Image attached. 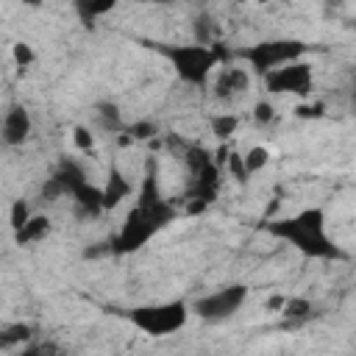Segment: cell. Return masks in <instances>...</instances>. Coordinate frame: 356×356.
<instances>
[{"label":"cell","instance_id":"obj_1","mask_svg":"<svg viewBox=\"0 0 356 356\" xmlns=\"http://www.w3.org/2000/svg\"><path fill=\"white\" fill-rule=\"evenodd\" d=\"M267 231L292 248H298L303 256L312 259H342V250L328 239L325 234V211L323 209H303L292 217L267 222Z\"/></svg>","mask_w":356,"mask_h":356},{"label":"cell","instance_id":"obj_2","mask_svg":"<svg viewBox=\"0 0 356 356\" xmlns=\"http://www.w3.org/2000/svg\"><path fill=\"white\" fill-rule=\"evenodd\" d=\"M161 56L172 64L175 75L189 83V86H203L211 75V70L225 58V53L220 47H209V44H164L159 47Z\"/></svg>","mask_w":356,"mask_h":356},{"label":"cell","instance_id":"obj_3","mask_svg":"<svg viewBox=\"0 0 356 356\" xmlns=\"http://www.w3.org/2000/svg\"><path fill=\"white\" fill-rule=\"evenodd\" d=\"M53 178L61 184L64 195L72 197L75 211L81 217H97L100 211H106V206H103V189L95 186V184H89V178L83 175V170L75 161H67L64 159L58 164V170L53 172Z\"/></svg>","mask_w":356,"mask_h":356},{"label":"cell","instance_id":"obj_4","mask_svg":"<svg viewBox=\"0 0 356 356\" xmlns=\"http://www.w3.org/2000/svg\"><path fill=\"white\" fill-rule=\"evenodd\" d=\"M186 303L184 300H167V303H150L136 306L128 312V320L147 337H167L186 325Z\"/></svg>","mask_w":356,"mask_h":356},{"label":"cell","instance_id":"obj_5","mask_svg":"<svg viewBox=\"0 0 356 356\" xmlns=\"http://www.w3.org/2000/svg\"><path fill=\"white\" fill-rule=\"evenodd\" d=\"M306 53H309V44L300 39H267V42H256V44L245 47L242 58L250 64V70L256 75H267L275 67L303 58Z\"/></svg>","mask_w":356,"mask_h":356},{"label":"cell","instance_id":"obj_6","mask_svg":"<svg viewBox=\"0 0 356 356\" xmlns=\"http://www.w3.org/2000/svg\"><path fill=\"white\" fill-rule=\"evenodd\" d=\"M186 164H189V175H192L189 200H195L192 211H197V209H206L220 192V164L203 147H189Z\"/></svg>","mask_w":356,"mask_h":356},{"label":"cell","instance_id":"obj_7","mask_svg":"<svg viewBox=\"0 0 356 356\" xmlns=\"http://www.w3.org/2000/svg\"><path fill=\"white\" fill-rule=\"evenodd\" d=\"M164 228V222L156 217V214H150L147 209H142L139 203L125 214V220H122V225H120V231H117V236H114V242H111V250L114 253H134V250H139L142 245H147V239L153 236V234H159Z\"/></svg>","mask_w":356,"mask_h":356},{"label":"cell","instance_id":"obj_8","mask_svg":"<svg viewBox=\"0 0 356 356\" xmlns=\"http://www.w3.org/2000/svg\"><path fill=\"white\" fill-rule=\"evenodd\" d=\"M264 83L273 95H309L312 92V64L306 61H289L284 67H275L264 75Z\"/></svg>","mask_w":356,"mask_h":356},{"label":"cell","instance_id":"obj_9","mask_svg":"<svg viewBox=\"0 0 356 356\" xmlns=\"http://www.w3.org/2000/svg\"><path fill=\"white\" fill-rule=\"evenodd\" d=\"M248 298V289L242 284H231V286H222L211 295H203L195 300V312L203 317V320H225L231 317L234 312H239V306L245 303Z\"/></svg>","mask_w":356,"mask_h":356},{"label":"cell","instance_id":"obj_10","mask_svg":"<svg viewBox=\"0 0 356 356\" xmlns=\"http://www.w3.org/2000/svg\"><path fill=\"white\" fill-rule=\"evenodd\" d=\"M31 136V114L22 106L8 108V114L3 117V142L6 145H22Z\"/></svg>","mask_w":356,"mask_h":356},{"label":"cell","instance_id":"obj_11","mask_svg":"<svg viewBox=\"0 0 356 356\" xmlns=\"http://www.w3.org/2000/svg\"><path fill=\"white\" fill-rule=\"evenodd\" d=\"M248 81L250 78L242 67H225L214 81V95L222 97V100H231V97H236L248 89Z\"/></svg>","mask_w":356,"mask_h":356},{"label":"cell","instance_id":"obj_12","mask_svg":"<svg viewBox=\"0 0 356 356\" xmlns=\"http://www.w3.org/2000/svg\"><path fill=\"white\" fill-rule=\"evenodd\" d=\"M128 195H131L128 178H125L117 167H111V170H108V181H106V186H103V206H106V209H114V206H120V200H125Z\"/></svg>","mask_w":356,"mask_h":356},{"label":"cell","instance_id":"obj_13","mask_svg":"<svg viewBox=\"0 0 356 356\" xmlns=\"http://www.w3.org/2000/svg\"><path fill=\"white\" fill-rule=\"evenodd\" d=\"M47 234H50V217H47V214H31V220H28L19 231H14L17 245H33V242H42Z\"/></svg>","mask_w":356,"mask_h":356},{"label":"cell","instance_id":"obj_14","mask_svg":"<svg viewBox=\"0 0 356 356\" xmlns=\"http://www.w3.org/2000/svg\"><path fill=\"white\" fill-rule=\"evenodd\" d=\"M114 6H117V0H75L78 17H81V22H83V25H92L97 17L108 14Z\"/></svg>","mask_w":356,"mask_h":356},{"label":"cell","instance_id":"obj_15","mask_svg":"<svg viewBox=\"0 0 356 356\" xmlns=\"http://www.w3.org/2000/svg\"><path fill=\"white\" fill-rule=\"evenodd\" d=\"M267 164H270V150H267V147L256 145V147H250V150L245 153V167H248L250 175L259 172V170H264Z\"/></svg>","mask_w":356,"mask_h":356},{"label":"cell","instance_id":"obj_16","mask_svg":"<svg viewBox=\"0 0 356 356\" xmlns=\"http://www.w3.org/2000/svg\"><path fill=\"white\" fill-rule=\"evenodd\" d=\"M236 125H239V117H234V114H217L211 120V134L220 136V139H228L236 131Z\"/></svg>","mask_w":356,"mask_h":356},{"label":"cell","instance_id":"obj_17","mask_svg":"<svg viewBox=\"0 0 356 356\" xmlns=\"http://www.w3.org/2000/svg\"><path fill=\"white\" fill-rule=\"evenodd\" d=\"M284 317H289V320H303L309 312H312V303L306 300V298H289V300H284Z\"/></svg>","mask_w":356,"mask_h":356},{"label":"cell","instance_id":"obj_18","mask_svg":"<svg viewBox=\"0 0 356 356\" xmlns=\"http://www.w3.org/2000/svg\"><path fill=\"white\" fill-rule=\"evenodd\" d=\"M31 337V328L28 325H22V323H17V325H8V328H3V334H0V348H11L14 342H25Z\"/></svg>","mask_w":356,"mask_h":356},{"label":"cell","instance_id":"obj_19","mask_svg":"<svg viewBox=\"0 0 356 356\" xmlns=\"http://www.w3.org/2000/svg\"><path fill=\"white\" fill-rule=\"evenodd\" d=\"M225 167L231 170V175L239 181V184H245L248 181V167H245V156H239V153H228V159H225Z\"/></svg>","mask_w":356,"mask_h":356},{"label":"cell","instance_id":"obj_20","mask_svg":"<svg viewBox=\"0 0 356 356\" xmlns=\"http://www.w3.org/2000/svg\"><path fill=\"white\" fill-rule=\"evenodd\" d=\"M28 220H31V209H28V203H25V200H14V203H11V228L19 231Z\"/></svg>","mask_w":356,"mask_h":356},{"label":"cell","instance_id":"obj_21","mask_svg":"<svg viewBox=\"0 0 356 356\" xmlns=\"http://www.w3.org/2000/svg\"><path fill=\"white\" fill-rule=\"evenodd\" d=\"M253 120H256L259 125L273 122V120H275V108H273V103H270V100H259L256 108H253Z\"/></svg>","mask_w":356,"mask_h":356},{"label":"cell","instance_id":"obj_22","mask_svg":"<svg viewBox=\"0 0 356 356\" xmlns=\"http://www.w3.org/2000/svg\"><path fill=\"white\" fill-rule=\"evenodd\" d=\"M295 114L303 117V120H317V117L325 114V106H323V103H300V106L295 108Z\"/></svg>","mask_w":356,"mask_h":356},{"label":"cell","instance_id":"obj_23","mask_svg":"<svg viewBox=\"0 0 356 356\" xmlns=\"http://www.w3.org/2000/svg\"><path fill=\"white\" fill-rule=\"evenodd\" d=\"M14 61H17L19 67H28V64H33V50H31V44H25V42H17V44H14Z\"/></svg>","mask_w":356,"mask_h":356},{"label":"cell","instance_id":"obj_24","mask_svg":"<svg viewBox=\"0 0 356 356\" xmlns=\"http://www.w3.org/2000/svg\"><path fill=\"white\" fill-rule=\"evenodd\" d=\"M128 134H131V139H150L153 134H156V125L153 122H134L131 128H128Z\"/></svg>","mask_w":356,"mask_h":356},{"label":"cell","instance_id":"obj_25","mask_svg":"<svg viewBox=\"0 0 356 356\" xmlns=\"http://www.w3.org/2000/svg\"><path fill=\"white\" fill-rule=\"evenodd\" d=\"M72 139H75V147L78 150H92V145H95V136L86 128H81V125L72 131Z\"/></svg>","mask_w":356,"mask_h":356},{"label":"cell","instance_id":"obj_26","mask_svg":"<svg viewBox=\"0 0 356 356\" xmlns=\"http://www.w3.org/2000/svg\"><path fill=\"white\" fill-rule=\"evenodd\" d=\"M139 3H156V6H164V3H172V0H139Z\"/></svg>","mask_w":356,"mask_h":356},{"label":"cell","instance_id":"obj_27","mask_svg":"<svg viewBox=\"0 0 356 356\" xmlns=\"http://www.w3.org/2000/svg\"><path fill=\"white\" fill-rule=\"evenodd\" d=\"M22 3H28V6H39L42 0H22Z\"/></svg>","mask_w":356,"mask_h":356},{"label":"cell","instance_id":"obj_28","mask_svg":"<svg viewBox=\"0 0 356 356\" xmlns=\"http://www.w3.org/2000/svg\"><path fill=\"white\" fill-rule=\"evenodd\" d=\"M328 3H342V0H328Z\"/></svg>","mask_w":356,"mask_h":356},{"label":"cell","instance_id":"obj_29","mask_svg":"<svg viewBox=\"0 0 356 356\" xmlns=\"http://www.w3.org/2000/svg\"><path fill=\"white\" fill-rule=\"evenodd\" d=\"M353 28H356V22H353Z\"/></svg>","mask_w":356,"mask_h":356},{"label":"cell","instance_id":"obj_30","mask_svg":"<svg viewBox=\"0 0 356 356\" xmlns=\"http://www.w3.org/2000/svg\"><path fill=\"white\" fill-rule=\"evenodd\" d=\"M259 3H261V0H259Z\"/></svg>","mask_w":356,"mask_h":356}]
</instances>
